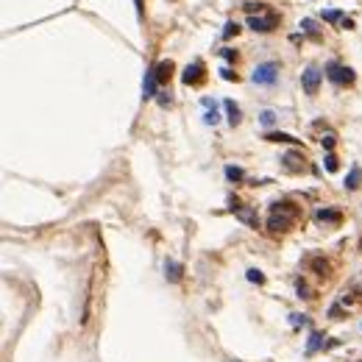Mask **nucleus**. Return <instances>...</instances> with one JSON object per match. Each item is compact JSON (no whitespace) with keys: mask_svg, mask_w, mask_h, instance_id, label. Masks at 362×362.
Instances as JSON below:
<instances>
[{"mask_svg":"<svg viewBox=\"0 0 362 362\" xmlns=\"http://www.w3.org/2000/svg\"><path fill=\"white\" fill-rule=\"evenodd\" d=\"M295 215H298V209H295L293 204L279 201V204H273V207H270V215H267V229H270V232H284V229H290V223L295 220Z\"/></svg>","mask_w":362,"mask_h":362,"instance_id":"nucleus-1","label":"nucleus"},{"mask_svg":"<svg viewBox=\"0 0 362 362\" xmlns=\"http://www.w3.org/2000/svg\"><path fill=\"white\" fill-rule=\"evenodd\" d=\"M279 78V64L276 61H265V64H257L254 67V76H251V81L259 86H273Z\"/></svg>","mask_w":362,"mask_h":362,"instance_id":"nucleus-2","label":"nucleus"},{"mask_svg":"<svg viewBox=\"0 0 362 362\" xmlns=\"http://www.w3.org/2000/svg\"><path fill=\"white\" fill-rule=\"evenodd\" d=\"M326 78L335 86H348V84H354V70L345 67V64L332 61V64H326Z\"/></svg>","mask_w":362,"mask_h":362,"instance_id":"nucleus-3","label":"nucleus"},{"mask_svg":"<svg viewBox=\"0 0 362 362\" xmlns=\"http://www.w3.org/2000/svg\"><path fill=\"white\" fill-rule=\"evenodd\" d=\"M248 26L254 28V31H262V34H267V31H273V28L279 26V14H273V11H267V14H248Z\"/></svg>","mask_w":362,"mask_h":362,"instance_id":"nucleus-4","label":"nucleus"},{"mask_svg":"<svg viewBox=\"0 0 362 362\" xmlns=\"http://www.w3.org/2000/svg\"><path fill=\"white\" fill-rule=\"evenodd\" d=\"M320 78H323V73H320V70L315 67V64L304 70L301 86H304V92H307V95H318V89H320Z\"/></svg>","mask_w":362,"mask_h":362,"instance_id":"nucleus-5","label":"nucleus"},{"mask_svg":"<svg viewBox=\"0 0 362 362\" xmlns=\"http://www.w3.org/2000/svg\"><path fill=\"white\" fill-rule=\"evenodd\" d=\"M229 204H232V212H234V215H237V217H240L242 223H248L251 229H257V226H259V223H257V215H254L251 209H242V204H240V201L229 198Z\"/></svg>","mask_w":362,"mask_h":362,"instance_id":"nucleus-6","label":"nucleus"},{"mask_svg":"<svg viewBox=\"0 0 362 362\" xmlns=\"http://www.w3.org/2000/svg\"><path fill=\"white\" fill-rule=\"evenodd\" d=\"M156 86H159V78H156L154 67H151L145 73V81H142V98H145V101H151V98L159 95V92H156Z\"/></svg>","mask_w":362,"mask_h":362,"instance_id":"nucleus-7","label":"nucleus"},{"mask_svg":"<svg viewBox=\"0 0 362 362\" xmlns=\"http://www.w3.org/2000/svg\"><path fill=\"white\" fill-rule=\"evenodd\" d=\"M181 81H184V84H201V81H204V64H201V61L187 64L184 76H181Z\"/></svg>","mask_w":362,"mask_h":362,"instance_id":"nucleus-8","label":"nucleus"},{"mask_svg":"<svg viewBox=\"0 0 362 362\" xmlns=\"http://www.w3.org/2000/svg\"><path fill=\"white\" fill-rule=\"evenodd\" d=\"M201 103H204V109H207V114H204V123H207V126H217V123H220V112H217L215 101H212V98H204Z\"/></svg>","mask_w":362,"mask_h":362,"instance_id":"nucleus-9","label":"nucleus"},{"mask_svg":"<svg viewBox=\"0 0 362 362\" xmlns=\"http://www.w3.org/2000/svg\"><path fill=\"white\" fill-rule=\"evenodd\" d=\"M154 73H156V78H159V84H167V81H170V73H173V61L162 59L159 64H154Z\"/></svg>","mask_w":362,"mask_h":362,"instance_id":"nucleus-10","label":"nucleus"},{"mask_svg":"<svg viewBox=\"0 0 362 362\" xmlns=\"http://www.w3.org/2000/svg\"><path fill=\"white\" fill-rule=\"evenodd\" d=\"M181 273H184V267H181L179 262H173V259L164 262V276H167V282H181Z\"/></svg>","mask_w":362,"mask_h":362,"instance_id":"nucleus-11","label":"nucleus"},{"mask_svg":"<svg viewBox=\"0 0 362 362\" xmlns=\"http://www.w3.org/2000/svg\"><path fill=\"white\" fill-rule=\"evenodd\" d=\"M360 184H362V167L354 164L351 170H348V176H345V190H357Z\"/></svg>","mask_w":362,"mask_h":362,"instance_id":"nucleus-12","label":"nucleus"},{"mask_svg":"<svg viewBox=\"0 0 362 362\" xmlns=\"http://www.w3.org/2000/svg\"><path fill=\"white\" fill-rule=\"evenodd\" d=\"M320 348H326V343H323V335H320V332H310V343H307V357L318 354Z\"/></svg>","mask_w":362,"mask_h":362,"instance_id":"nucleus-13","label":"nucleus"},{"mask_svg":"<svg viewBox=\"0 0 362 362\" xmlns=\"http://www.w3.org/2000/svg\"><path fill=\"white\" fill-rule=\"evenodd\" d=\"M226 114H229V126H234V129H237V123L242 120V112H240V106L234 103V101H226Z\"/></svg>","mask_w":362,"mask_h":362,"instance_id":"nucleus-14","label":"nucleus"},{"mask_svg":"<svg viewBox=\"0 0 362 362\" xmlns=\"http://www.w3.org/2000/svg\"><path fill=\"white\" fill-rule=\"evenodd\" d=\"M265 139H267V142H293V145L301 142V139H295L293 134H284V131H267Z\"/></svg>","mask_w":362,"mask_h":362,"instance_id":"nucleus-15","label":"nucleus"},{"mask_svg":"<svg viewBox=\"0 0 362 362\" xmlns=\"http://www.w3.org/2000/svg\"><path fill=\"white\" fill-rule=\"evenodd\" d=\"M315 217H318L320 223H340V212L337 209H318Z\"/></svg>","mask_w":362,"mask_h":362,"instance_id":"nucleus-16","label":"nucleus"},{"mask_svg":"<svg viewBox=\"0 0 362 362\" xmlns=\"http://www.w3.org/2000/svg\"><path fill=\"white\" fill-rule=\"evenodd\" d=\"M298 28H301L307 36H312V39H320V28H318V23H315V20H310V17L301 20V26H298Z\"/></svg>","mask_w":362,"mask_h":362,"instance_id":"nucleus-17","label":"nucleus"},{"mask_svg":"<svg viewBox=\"0 0 362 362\" xmlns=\"http://www.w3.org/2000/svg\"><path fill=\"white\" fill-rule=\"evenodd\" d=\"M245 279H248L251 284H262V282H265V273L257 270V267H251V270H245Z\"/></svg>","mask_w":362,"mask_h":362,"instance_id":"nucleus-18","label":"nucleus"},{"mask_svg":"<svg viewBox=\"0 0 362 362\" xmlns=\"http://www.w3.org/2000/svg\"><path fill=\"white\" fill-rule=\"evenodd\" d=\"M259 123H262V126H267V129H270V126L276 123V112H270V109H265V112H259Z\"/></svg>","mask_w":362,"mask_h":362,"instance_id":"nucleus-19","label":"nucleus"},{"mask_svg":"<svg viewBox=\"0 0 362 362\" xmlns=\"http://www.w3.org/2000/svg\"><path fill=\"white\" fill-rule=\"evenodd\" d=\"M312 267L318 270L320 276H326V273H329V262H326L323 257H315V259H312Z\"/></svg>","mask_w":362,"mask_h":362,"instance_id":"nucleus-20","label":"nucleus"},{"mask_svg":"<svg viewBox=\"0 0 362 362\" xmlns=\"http://www.w3.org/2000/svg\"><path fill=\"white\" fill-rule=\"evenodd\" d=\"M323 20H326V23H343V20H345V14H343V11H323Z\"/></svg>","mask_w":362,"mask_h":362,"instance_id":"nucleus-21","label":"nucleus"},{"mask_svg":"<svg viewBox=\"0 0 362 362\" xmlns=\"http://www.w3.org/2000/svg\"><path fill=\"white\" fill-rule=\"evenodd\" d=\"M226 179L229 181H242V170L240 167H234V164H229V167H226Z\"/></svg>","mask_w":362,"mask_h":362,"instance_id":"nucleus-22","label":"nucleus"},{"mask_svg":"<svg viewBox=\"0 0 362 362\" xmlns=\"http://www.w3.org/2000/svg\"><path fill=\"white\" fill-rule=\"evenodd\" d=\"M323 167H326L329 173H335V170H337V156H335V154H326V159H323Z\"/></svg>","mask_w":362,"mask_h":362,"instance_id":"nucleus-23","label":"nucleus"},{"mask_svg":"<svg viewBox=\"0 0 362 362\" xmlns=\"http://www.w3.org/2000/svg\"><path fill=\"white\" fill-rule=\"evenodd\" d=\"M335 134H332V131H329V134H323V139H320V142H323V148H326L329 154H332V148H335Z\"/></svg>","mask_w":362,"mask_h":362,"instance_id":"nucleus-24","label":"nucleus"},{"mask_svg":"<svg viewBox=\"0 0 362 362\" xmlns=\"http://www.w3.org/2000/svg\"><path fill=\"white\" fill-rule=\"evenodd\" d=\"M295 290H298V298H312V295H310V287L304 284V282H295Z\"/></svg>","mask_w":362,"mask_h":362,"instance_id":"nucleus-25","label":"nucleus"},{"mask_svg":"<svg viewBox=\"0 0 362 362\" xmlns=\"http://www.w3.org/2000/svg\"><path fill=\"white\" fill-rule=\"evenodd\" d=\"M293 318V326H310V318L307 315H290Z\"/></svg>","mask_w":362,"mask_h":362,"instance_id":"nucleus-26","label":"nucleus"},{"mask_svg":"<svg viewBox=\"0 0 362 362\" xmlns=\"http://www.w3.org/2000/svg\"><path fill=\"white\" fill-rule=\"evenodd\" d=\"M234 34H237V26H234V23H229V26H226V31H223V36L229 39V36H234Z\"/></svg>","mask_w":362,"mask_h":362,"instance_id":"nucleus-27","label":"nucleus"},{"mask_svg":"<svg viewBox=\"0 0 362 362\" xmlns=\"http://www.w3.org/2000/svg\"><path fill=\"white\" fill-rule=\"evenodd\" d=\"M223 56H226L229 61H234V59H237V51H232V48H223Z\"/></svg>","mask_w":362,"mask_h":362,"instance_id":"nucleus-28","label":"nucleus"},{"mask_svg":"<svg viewBox=\"0 0 362 362\" xmlns=\"http://www.w3.org/2000/svg\"><path fill=\"white\" fill-rule=\"evenodd\" d=\"M220 73H223V78H226V81H237V76H234V73H232L229 67H223Z\"/></svg>","mask_w":362,"mask_h":362,"instance_id":"nucleus-29","label":"nucleus"},{"mask_svg":"<svg viewBox=\"0 0 362 362\" xmlns=\"http://www.w3.org/2000/svg\"><path fill=\"white\" fill-rule=\"evenodd\" d=\"M159 103H162L164 109H167V106H173V101H170L167 95H164V92H159Z\"/></svg>","mask_w":362,"mask_h":362,"instance_id":"nucleus-30","label":"nucleus"},{"mask_svg":"<svg viewBox=\"0 0 362 362\" xmlns=\"http://www.w3.org/2000/svg\"><path fill=\"white\" fill-rule=\"evenodd\" d=\"M134 3H137V11L142 14V0H134Z\"/></svg>","mask_w":362,"mask_h":362,"instance_id":"nucleus-31","label":"nucleus"},{"mask_svg":"<svg viewBox=\"0 0 362 362\" xmlns=\"http://www.w3.org/2000/svg\"><path fill=\"white\" fill-rule=\"evenodd\" d=\"M354 290H357V293H362V282H357V284H354Z\"/></svg>","mask_w":362,"mask_h":362,"instance_id":"nucleus-32","label":"nucleus"}]
</instances>
